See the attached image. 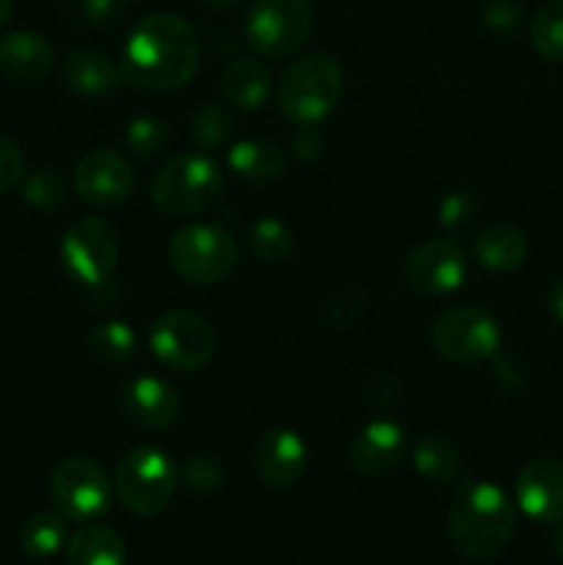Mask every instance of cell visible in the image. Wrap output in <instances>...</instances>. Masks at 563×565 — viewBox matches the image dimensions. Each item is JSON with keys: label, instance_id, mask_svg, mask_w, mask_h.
<instances>
[{"label": "cell", "instance_id": "cell-25", "mask_svg": "<svg viewBox=\"0 0 563 565\" xmlns=\"http://www.w3.org/2000/svg\"><path fill=\"white\" fill-rule=\"evenodd\" d=\"M86 351L103 367H121L138 351V340L132 329L121 320H105L86 334Z\"/></svg>", "mask_w": 563, "mask_h": 565}, {"label": "cell", "instance_id": "cell-11", "mask_svg": "<svg viewBox=\"0 0 563 565\" xmlns=\"http://www.w3.org/2000/svg\"><path fill=\"white\" fill-rule=\"evenodd\" d=\"M116 259H119V235L108 221L97 215L77 218L61 237V265L86 290L110 279Z\"/></svg>", "mask_w": 563, "mask_h": 565}, {"label": "cell", "instance_id": "cell-17", "mask_svg": "<svg viewBox=\"0 0 563 565\" xmlns=\"http://www.w3.org/2000/svg\"><path fill=\"white\" fill-rule=\"evenodd\" d=\"M121 408L132 425L144 430H166L180 419L182 403L171 384L158 375H138L125 386Z\"/></svg>", "mask_w": 563, "mask_h": 565}, {"label": "cell", "instance_id": "cell-35", "mask_svg": "<svg viewBox=\"0 0 563 565\" xmlns=\"http://www.w3.org/2000/svg\"><path fill=\"white\" fill-rule=\"evenodd\" d=\"M22 174H25V160H22L20 147L14 138L0 132V193L20 185Z\"/></svg>", "mask_w": 563, "mask_h": 565}, {"label": "cell", "instance_id": "cell-29", "mask_svg": "<svg viewBox=\"0 0 563 565\" xmlns=\"http://www.w3.org/2000/svg\"><path fill=\"white\" fill-rule=\"evenodd\" d=\"M232 114L224 108V105L204 103L199 105L196 114L191 119V141L196 143L202 152H210V149H221L230 143L232 138Z\"/></svg>", "mask_w": 563, "mask_h": 565}, {"label": "cell", "instance_id": "cell-42", "mask_svg": "<svg viewBox=\"0 0 563 565\" xmlns=\"http://www.w3.org/2000/svg\"><path fill=\"white\" fill-rule=\"evenodd\" d=\"M555 550H557V557L563 561V527L557 530V539H555Z\"/></svg>", "mask_w": 563, "mask_h": 565}, {"label": "cell", "instance_id": "cell-18", "mask_svg": "<svg viewBox=\"0 0 563 565\" xmlns=\"http://www.w3.org/2000/svg\"><path fill=\"white\" fill-rule=\"evenodd\" d=\"M55 64V53L42 33L11 31L0 36V72L11 83L33 86L50 75Z\"/></svg>", "mask_w": 563, "mask_h": 565}, {"label": "cell", "instance_id": "cell-19", "mask_svg": "<svg viewBox=\"0 0 563 565\" xmlns=\"http://www.w3.org/2000/svg\"><path fill=\"white\" fill-rule=\"evenodd\" d=\"M61 77L81 97H108L125 83L121 66L94 47L72 50L61 64Z\"/></svg>", "mask_w": 563, "mask_h": 565}, {"label": "cell", "instance_id": "cell-10", "mask_svg": "<svg viewBox=\"0 0 563 565\" xmlns=\"http://www.w3.org/2000/svg\"><path fill=\"white\" fill-rule=\"evenodd\" d=\"M149 348L160 364L180 373L208 367L219 351L213 326L193 312H166L149 329Z\"/></svg>", "mask_w": 563, "mask_h": 565}, {"label": "cell", "instance_id": "cell-8", "mask_svg": "<svg viewBox=\"0 0 563 565\" xmlns=\"http://www.w3.org/2000/svg\"><path fill=\"white\" fill-rule=\"evenodd\" d=\"M431 342L447 362L478 364L500 353L502 331L491 312L480 307H450L431 326Z\"/></svg>", "mask_w": 563, "mask_h": 565}, {"label": "cell", "instance_id": "cell-4", "mask_svg": "<svg viewBox=\"0 0 563 565\" xmlns=\"http://www.w3.org/2000/svg\"><path fill=\"white\" fill-rule=\"evenodd\" d=\"M221 188L224 180L215 160L204 152H180L155 171L149 196L163 215L191 218L208 213L219 202Z\"/></svg>", "mask_w": 563, "mask_h": 565}, {"label": "cell", "instance_id": "cell-34", "mask_svg": "<svg viewBox=\"0 0 563 565\" xmlns=\"http://www.w3.org/2000/svg\"><path fill=\"white\" fill-rule=\"evenodd\" d=\"M524 22V11L519 0H486L484 6V25L489 28L495 36H513L519 33Z\"/></svg>", "mask_w": 563, "mask_h": 565}, {"label": "cell", "instance_id": "cell-12", "mask_svg": "<svg viewBox=\"0 0 563 565\" xmlns=\"http://www.w3.org/2000/svg\"><path fill=\"white\" fill-rule=\"evenodd\" d=\"M408 287L419 296H450L467 279V254L453 237H428L406 257Z\"/></svg>", "mask_w": 563, "mask_h": 565}, {"label": "cell", "instance_id": "cell-37", "mask_svg": "<svg viewBox=\"0 0 563 565\" xmlns=\"http://www.w3.org/2000/svg\"><path fill=\"white\" fill-rule=\"evenodd\" d=\"M293 154H296L298 160H318L320 154H323L326 149V141L323 136H320V130H315V127H298L296 136H293Z\"/></svg>", "mask_w": 563, "mask_h": 565}, {"label": "cell", "instance_id": "cell-31", "mask_svg": "<svg viewBox=\"0 0 563 565\" xmlns=\"http://www.w3.org/2000/svg\"><path fill=\"white\" fill-rule=\"evenodd\" d=\"M127 152L138 160H152L169 143V125L158 116H136L125 130Z\"/></svg>", "mask_w": 563, "mask_h": 565}, {"label": "cell", "instance_id": "cell-14", "mask_svg": "<svg viewBox=\"0 0 563 565\" xmlns=\"http://www.w3.org/2000/svg\"><path fill=\"white\" fill-rule=\"evenodd\" d=\"M406 456V434L392 419H373L348 441V467L359 478H379L392 472Z\"/></svg>", "mask_w": 563, "mask_h": 565}, {"label": "cell", "instance_id": "cell-27", "mask_svg": "<svg viewBox=\"0 0 563 565\" xmlns=\"http://www.w3.org/2000/svg\"><path fill=\"white\" fill-rule=\"evenodd\" d=\"M246 243H248V252L259 259V263H285L290 259L293 254V232L285 221L279 218H257L246 232Z\"/></svg>", "mask_w": 563, "mask_h": 565}, {"label": "cell", "instance_id": "cell-36", "mask_svg": "<svg viewBox=\"0 0 563 565\" xmlns=\"http://www.w3.org/2000/svg\"><path fill=\"white\" fill-rule=\"evenodd\" d=\"M495 375L508 392H519L530 384V367L513 353H497L495 356Z\"/></svg>", "mask_w": 563, "mask_h": 565}, {"label": "cell", "instance_id": "cell-21", "mask_svg": "<svg viewBox=\"0 0 563 565\" xmlns=\"http://www.w3.org/2000/svg\"><path fill=\"white\" fill-rule=\"evenodd\" d=\"M472 254L484 268L508 274V270H517L524 263V257H528V237H524L519 226L495 221V224L484 226L478 232Z\"/></svg>", "mask_w": 563, "mask_h": 565}, {"label": "cell", "instance_id": "cell-1", "mask_svg": "<svg viewBox=\"0 0 563 565\" xmlns=\"http://www.w3.org/2000/svg\"><path fill=\"white\" fill-rule=\"evenodd\" d=\"M121 75L149 92L182 88L199 70V36L182 17L147 14L130 28L121 47Z\"/></svg>", "mask_w": 563, "mask_h": 565}, {"label": "cell", "instance_id": "cell-5", "mask_svg": "<svg viewBox=\"0 0 563 565\" xmlns=\"http://www.w3.org/2000/svg\"><path fill=\"white\" fill-rule=\"evenodd\" d=\"M312 28L309 0H254L243 20V36L265 58H290L309 42Z\"/></svg>", "mask_w": 563, "mask_h": 565}, {"label": "cell", "instance_id": "cell-13", "mask_svg": "<svg viewBox=\"0 0 563 565\" xmlns=\"http://www.w3.org/2000/svg\"><path fill=\"white\" fill-rule=\"evenodd\" d=\"M130 160L116 149H88L75 166V193L94 210H114L132 191Z\"/></svg>", "mask_w": 563, "mask_h": 565}, {"label": "cell", "instance_id": "cell-9", "mask_svg": "<svg viewBox=\"0 0 563 565\" xmlns=\"http://www.w3.org/2000/svg\"><path fill=\"white\" fill-rule=\"evenodd\" d=\"M50 497L64 519L92 524L110 508V480L97 461L86 456L64 458L50 475Z\"/></svg>", "mask_w": 563, "mask_h": 565}, {"label": "cell", "instance_id": "cell-15", "mask_svg": "<svg viewBox=\"0 0 563 565\" xmlns=\"http://www.w3.org/2000/svg\"><path fill=\"white\" fill-rule=\"evenodd\" d=\"M517 505L539 524L563 522V461H530L517 478Z\"/></svg>", "mask_w": 563, "mask_h": 565}, {"label": "cell", "instance_id": "cell-7", "mask_svg": "<svg viewBox=\"0 0 563 565\" xmlns=\"http://www.w3.org/2000/svg\"><path fill=\"white\" fill-rule=\"evenodd\" d=\"M177 463L158 447H136L116 467V497L136 516H158L177 489Z\"/></svg>", "mask_w": 563, "mask_h": 565}, {"label": "cell", "instance_id": "cell-33", "mask_svg": "<svg viewBox=\"0 0 563 565\" xmlns=\"http://www.w3.org/2000/svg\"><path fill=\"white\" fill-rule=\"evenodd\" d=\"M180 480L191 494L204 497V494H215V491H221V486H224L226 480V472L215 458L191 456L185 467H182Z\"/></svg>", "mask_w": 563, "mask_h": 565}, {"label": "cell", "instance_id": "cell-30", "mask_svg": "<svg viewBox=\"0 0 563 565\" xmlns=\"http://www.w3.org/2000/svg\"><path fill=\"white\" fill-rule=\"evenodd\" d=\"M66 196H70V185H66L64 174L55 169H47V166L31 171V174L25 177V182H22V199H25L31 207L44 210V213L64 207Z\"/></svg>", "mask_w": 563, "mask_h": 565}, {"label": "cell", "instance_id": "cell-6", "mask_svg": "<svg viewBox=\"0 0 563 565\" xmlns=\"http://www.w3.org/2000/svg\"><path fill=\"white\" fill-rule=\"evenodd\" d=\"M237 263L235 237L219 224L182 226L169 241V265L188 285L210 287L224 281Z\"/></svg>", "mask_w": 563, "mask_h": 565}, {"label": "cell", "instance_id": "cell-26", "mask_svg": "<svg viewBox=\"0 0 563 565\" xmlns=\"http://www.w3.org/2000/svg\"><path fill=\"white\" fill-rule=\"evenodd\" d=\"M66 544V519L61 513H33L20 527V546L28 557L47 561Z\"/></svg>", "mask_w": 563, "mask_h": 565}, {"label": "cell", "instance_id": "cell-38", "mask_svg": "<svg viewBox=\"0 0 563 565\" xmlns=\"http://www.w3.org/2000/svg\"><path fill=\"white\" fill-rule=\"evenodd\" d=\"M81 9L97 25H110L127 11V0H81Z\"/></svg>", "mask_w": 563, "mask_h": 565}, {"label": "cell", "instance_id": "cell-40", "mask_svg": "<svg viewBox=\"0 0 563 565\" xmlns=\"http://www.w3.org/2000/svg\"><path fill=\"white\" fill-rule=\"evenodd\" d=\"M11 17V0H0V31H3V25L9 22Z\"/></svg>", "mask_w": 563, "mask_h": 565}, {"label": "cell", "instance_id": "cell-23", "mask_svg": "<svg viewBox=\"0 0 563 565\" xmlns=\"http://www.w3.org/2000/svg\"><path fill=\"white\" fill-rule=\"evenodd\" d=\"M70 565H125L127 544L116 530L105 524H86L66 541Z\"/></svg>", "mask_w": 563, "mask_h": 565}, {"label": "cell", "instance_id": "cell-2", "mask_svg": "<svg viewBox=\"0 0 563 565\" xmlns=\"http://www.w3.org/2000/svg\"><path fill=\"white\" fill-rule=\"evenodd\" d=\"M517 533V508L511 497L489 480H458L447 511L450 546L472 563L500 557Z\"/></svg>", "mask_w": 563, "mask_h": 565}, {"label": "cell", "instance_id": "cell-20", "mask_svg": "<svg viewBox=\"0 0 563 565\" xmlns=\"http://www.w3.org/2000/svg\"><path fill=\"white\" fill-rule=\"evenodd\" d=\"M285 152L279 143L268 141V138H241L226 149V166L232 174L252 185H265L285 174Z\"/></svg>", "mask_w": 563, "mask_h": 565}, {"label": "cell", "instance_id": "cell-39", "mask_svg": "<svg viewBox=\"0 0 563 565\" xmlns=\"http://www.w3.org/2000/svg\"><path fill=\"white\" fill-rule=\"evenodd\" d=\"M546 309H550L557 323H563V279H555L546 287Z\"/></svg>", "mask_w": 563, "mask_h": 565}, {"label": "cell", "instance_id": "cell-22", "mask_svg": "<svg viewBox=\"0 0 563 565\" xmlns=\"http://www.w3.org/2000/svg\"><path fill=\"white\" fill-rule=\"evenodd\" d=\"M270 86H274L270 72L254 58L230 61L219 75V88L224 99L241 110L263 108L270 94Z\"/></svg>", "mask_w": 563, "mask_h": 565}, {"label": "cell", "instance_id": "cell-24", "mask_svg": "<svg viewBox=\"0 0 563 565\" xmlns=\"http://www.w3.org/2000/svg\"><path fill=\"white\" fill-rule=\"evenodd\" d=\"M412 467L417 469L419 478L431 483H458L461 478V456L458 447L447 436L423 434L412 447Z\"/></svg>", "mask_w": 563, "mask_h": 565}, {"label": "cell", "instance_id": "cell-28", "mask_svg": "<svg viewBox=\"0 0 563 565\" xmlns=\"http://www.w3.org/2000/svg\"><path fill=\"white\" fill-rule=\"evenodd\" d=\"M530 44L546 61H563V0H550L530 22Z\"/></svg>", "mask_w": 563, "mask_h": 565}, {"label": "cell", "instance_id": "cell-32", "mask_svg": "<svg viewBox=\"0 0 563 565\" xmlns=\"http://www.w3.org/2000/svg\"><path fill=\"white\" fill-rule=\"evenodd\" d=\"M478 218V199L467 188L450 191L439 202V224L447 235H464Z\"/></svg>", "mask_w": 563, "mask_h": 565}, {"label": "cell", "instance_id": "cell-41", "mask_svg": "<svg viewBox=\"0 0 563 565\" xmlns=\"http://www.w3.org/2000/svg\"><path fill=\"white\" fill-rule=\"evenodd\" d=\"M210 6H215V9H235V6H241L243 0H208Z\"/></svg>", "mask_w": 563, "mask_h": 565}, {"label": "cell", "instance_id": "cell-3", "mask_svg": "<svg viewBox=\"0 0 563 565\" xmlns=\"http://www.w3.org/2000/svg\"><path fill=\"white\" fill-rule=\"evenodd\" d=\"M342 92V66L331 55H307L285 70L276 88V103L293 125L318 127L326 116L334 114Z\"/></svg>", "mask_w": 563, "mask_h": 565}, {"label": "cell", "instance_id": "cell-16", "mask_svg": "<svg viewBox=\"0 0 563 565\" xmlns=\"http://www.w3.org/2000/svg\"><path fill=\"white\" fill-rule=\"evenodd\" d=\"M254 467L265 486L274 489L296 486L307 472V445L290 428L265 430L254 450Z\"/></svg>", "mask_w": 563, "mask_h": 565}]
</instances>
